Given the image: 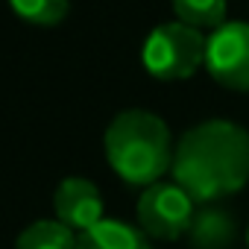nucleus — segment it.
Masks as SVG:
<instances>
[{
  "mask_svg": "<svg viewBox=\"0 0 249 249\" xmlns=\"http://www.w3.org/2000/svg\"><path fill=\"white\" fill-rule=\"evenodd\" d=\"M170 170L196 205L237 194L249 182V132L231 120L191 126L176 144Z\"/></svg>",
  "mask_w": 249,
  "mask_h": 249,
  "instance_id": "f257e3e1",
  "label": "nucleus"
},
{
  "mask_svg": "<svg viewBox=\"0 0 249 249\" xmlns=\"http://www.w3.org/2000/svg\"><path fill=\"white\" fill-rule=\"evenodd\" d=\"M111 170L129 185H156L173 167V138L167 123L144 108L120 111L103 138Z\"/></svg>",
  "mask_w": 249,
  "mask_h": 249,
  "instance_id": "f03ea898",
  "label": "nucleus"
},
{
  "mask_svg": "<svg viewBox=\"0 0 249 249\" xmlns=\"http://www.w3.org/2000/svg\"><path fill=\"white\" fill-rule=\"evenodd\" d=\"M205 41L208 36H202V30L179 21L161 24L147 36L141 47V62L150 76L161 82H182L205 68Z\"/></svg>",
  "mask_w": 249,
  "mask_h": 249,
  "instance_id": "7ed1b4c3",
  "label": "nucleus"
},
{
  "mask_svg": "<svg viewBox=\"0 0 249 249\" xmlns=\"http://www.w3.org/2000/svg\"><path fill=\"white\" fill-rule=\"evenodd\" d=\"M196 202L176 182H156L138 199V229L156 240H176L191 231Z\"/></svg>",
  "mask_w": 249,
  "mask_h": 249,
  "instance_id": "20e7f679",
  "label": "nucleus"
},
{
  "mask_svg": "<svg viewBox=\"0 0 249 249\" xmlns=\"http://www.w3.org/2000/svg\"><path fill=\"white\" fill-rule=\"evenodd\" d=\"M205 71L223 88L249 91V24L231 21L208 36Z\"/></svg>",
  "mask_w": 249,
  "mask_h": 249,
  "instance_id": "39448f33",
  "label": "nucleus"
},
{
  "mask_svg": "<svg viewBox=\"0 0 249 249\" xmlns=\"http://www.w3.org/2000/svg\"><path fill=\"white\" fill-rule=\"evenodd\" d=\"M53 208H56V220L65 223L71 231H85L91 226H97L103 220V199L94 182L82 179V176H68L53 196Z\"/></svg>",
  "mask_w": 249,
  "mask_h": 249,
  "instance_id": "423d86ee",
  "label": "nucleus"
},
{
  "mask_svg": "<svg viewBox=\"0 0 249 249\" xmlns=\"http://www.w3.org/2000/svg\"><path fill=\"white\" fill-rule=\"evenodd\" d=\"M76 249H153V246L141 229L103 217L97 226L76 234Z\"/></svg>",
  "mask_w": 249,
  "mask_h": 249,
  "instance_id": "0eeeda50",
  "label": "nucleus"
},
{
  "mask_svg": "<svg viewBox=\"0 0 249 249\" xmlns=\"http://www.w3.org/2000/svg\"><path fill=\"white\" fill-rule=\"evenodd\" d=\"M15 249H76V231L59 220H36L18 234Z\"/></svg>",
  "mask_w": 249,
  "mask_h": 249,
  "instance_id": "6e6552de",
  "label": "nucleus"
},
{
  "mask_svg": "<svg viewBox=\"0 0 249 249\" xmlns=\"http://www.w3.org/2000/svg\"><path fill=\"white\" fill-rule=\"evenodd\" d=\"M179 24L194 30H217L226 24V0H173Z\"/></svg>",
  "mask_w": 249,
  "mask_h": 249,
  "instance_id": "1a4fd4ad",
  "label": "nucleus"
},
{
  "mask_svg": "<svg viewBox=\"0 0 249 249\" xmlns=\"http://www.w3.org/2000/svg\"><path fill=\"white\" fill-rule=\"evenodd\" d=\"M9 6L18 18L38 24V27H53L68 15L71 0H9Z\"/></svg>",
  "mask_w": 249,
  "mask_h": 249,
  "instance_id": "9d476101",
  "label": "nucleus"
},
{
  "mask_svg": "<svg viewBox=\"0 0 249 249\" xmlns=\"http://www.w3.org/2000/svg\"><path fill=\"white\" fill-rule=\"evenodd\" d=\"M246 243H249V231H246Z\"/></svg>",
  "mask_w": 249,
  "mask_h": 249,
  "instance_id": "9b49d317",
  "label": "nucleus"
}]
</instances>
